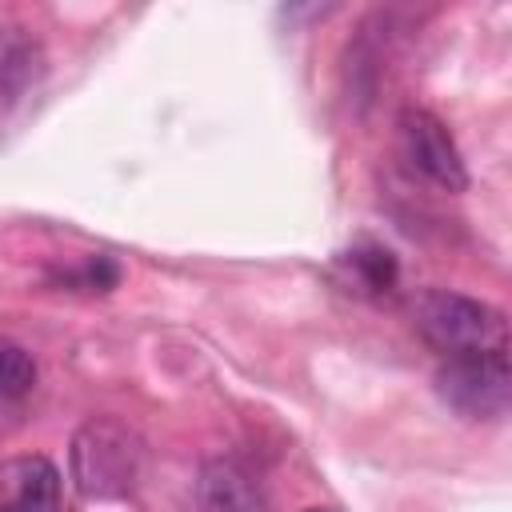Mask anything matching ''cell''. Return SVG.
<instances>
[{
  "instance_id": "52a82bcc",
  "label": "cell",
  "mask_w": 512,
  "mask_h": 512,
  "mask_svg": "<svg viewBox=\"0 0 512 512\" xmlns=\"http://www.w3.org/2000/svg\"><path fill=\"white\" fill-rule=\"evenodd\" d=\"M40 76V44L20 28H0V96L16 100Z\"/></svg>"
},
{
  "instance_id": "9c48e42d",
  "label": "cell",
  "mask_w": 512,
  "mask_h": 512,
  "mask_svg": "<svg viewBox=\"0 0 512 512\" xmlns=\"http://www.w3.org/2000/svg\"><path fill=\"white\" fill-rule=\"evenodd\" d=\"M344 264L356 272V280L368 288V292H388L396 284V260L388 248L380 244H360L344 256Z\"/></svg>"
},
{
  "instance_id": "3957f363",
  "label": "cell",
  "mask_w": 512,
  "mask_h": 512,
  "mask_svg": "<svg viewBox=\"0 0 512 512\" xmlns=\"http://www.w3.org/2000/svg\"><path fill=\"white\" fill-rule=\"evenodd\" d=\"M440 400L468 420H496L512 404V368L508 352H476L452 356L436 372Z\"/></svg>"
},
{
  "instance_id": "30bf717a",
  "label": "cell",
  "mask_w": 512,
  "mask_h": 512,
  "mask_svg": "<svg viewBox=\"0 0 512 512\" xmlns=\"http://www.w3.org/2000/svg\"><path fill=\"white\" fill-rule=\"evenodd\" d=\"M304 512H336V508H304Z\"/></svg>"
},
{
  "instance_id": "5b68a950",
  "label": "cell",
  "mask_w": 512,
  "mask_h": 512,
  "mask_svg": "<svg viewBox=\"0 0 512 512\" xmlns=\"http://www.w3.org/2000/svg\"><path fill=\"white\" fill-rule=\"evenodd\" d=\"M196 504L200 512H272L260 476L232 456H216L200 468Z\"/></svg>"
},
{
  "instance_id": "7a4b0ae2",
  "label": "cell",
  "mask_w": 512,
  "mask_h": 512,
  "mask_svg": "<svg viewBox=\"0 0 512 512\" xmlns=\"http://www.w3.org/2000/svg\"><path fill=\"white\" fill-rule=\"evenodd\" d=\"M416 332L420 340L440 352L444 360L452 356H476V352H508V324L504 316L472 296L432 288L416 300Z\"/></svg>"
},
{
  "instance_id": "277c9868",
  "label": "cell",
  "mask_w": 512,
  "mask_h": 512,
  "mask_svg": "<svg viewBox=\"0 0 512 512\" xmlns=\"http://www.w3.org/2000/svg\"><path fill=\"white\" fill-rule=\"evenodd\" d=\"M400 152L404 160L440 192H464L468 188V168L464 156L452 140V132L444 128V120L428 108H404L400 120Z\"/></svg>"
},
{
  "instance_id": "ba28073f",
  "label": "cell",
  "mask_w": 512,
  "mask_h": 512,
  "mask_svg": "<svg viewBox=\"0 0 512 512\" xmlns=\"http://www.w3.org/2000/svg\"><path fill=\"white\" fill-rule=\"evenodd\" d=\"M36 388V360L24 344L0 336V400H24Z\"/></svg>"
},
{
  "instance_id": "8992f818",
  "label": "cell",
  "mask_w": 512,
  "mask_h": 512,
  "mask_svg": "<svg viewBox=\"0 0 512 512\" xmlns=\"http://www.w3.org/2000/svg\"><path fill=\"white\" fill-rule=\"evenodd\" d=\"M60 472L48 456H12L0 464V508L12 512H56Z\"/></svg>"
},
{
  "instance_id": "8fae6325",
  "label": "cell",
  "mask_w": 512,
  "mask_h": 512,
  "mask_svg": "<svg viewBox=\"0 0 512 512\" xmlns=\"http://www.w3.org/2000/svg\"><path fill=\"white\" fill-rule=\"evenodd\" d=\"M0 512H12V508H0Z\"/></svg>"
},
{
  "instance_id": "6da1fadb",
  "label": "cell",
  "mask_w": 512,
  "mask_h": 512,
  "mask_svg": "<svg viewBox=\"0 0 512 512\" xmlns=\"http://www.w3.org/2000/svg\"><path fill=\"white\" fill-rule=\"evenodd\" d=\"M144 468V440L116 416H92L76 428L68 472L84 500H124Z\"/></svg>"
}]
</instances>
